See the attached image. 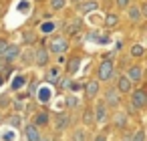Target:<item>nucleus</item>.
Wrapping results in <instances>:
<instances>
[{"label": "nucleus", "mask_w": 147, "mask_h": 141, "mask_svg": "<svg viewBox=\"0 0 147 141\" xmlns=\"http://www.w3.org/2000/svg\"><path fill=\"white\" fill-rule=\"evenodd\" d=\"M6 121H8V125H10V127H14V129H20V127H22V117H20V113L10 115Z\"/></svg>", "instance_id": "f3484780"}, {"label": "nucleus", "mask_w": 147, "mask_h": 141, "mask_svg": "<svg viewBox=\"0 0 147 141\" xmlns=\"http://www.w3.org/2000/svg\"><path fill=\"white\" fill-rule=\"evenodd\" d=\"M65 4H67V0H51L53 10H61V8H65Z\"/></svg>", "instance_id": "393cba45"}, {"label": "nucleus", "mask_w": 147, "mask_h": 141, "mask_svg": "<svg viewBox=\"0 0 147 141\" xmlns=\"http://www.w3.org/2000/svg\"><path fill=\"white\" fill-rule=\"evenodd\" d=\"M83 119H85V125H93V123H95V119H93V111H91V109H85Z\"/></svg>", "instance_id": "bb28decb"}, {"label": "nucleus", "mask_w": 147, "mask_h": 141, "mask_svg": "<svg viewBox=\"0 0 147 141\" xmlns=\"http://www.w3.org/2000/svg\"><path fill=\"white\" fill-rule=\"evenodd\" d=\"M131 55L137 57V59L143 57V55H145V47H143V45H133V47H131Z\"/></svg>", "instance_id": "412c9836"}, {"label": "nucleus", "mask_w": 147, "mask_h": 141, "mask_svg": "<svg viewBox=\"0 0 147 141\" xmlns=\"http://www.w3.org/2000/svg\"><path fill=\"white\" fill-rule=\"evenodd\" d=\"M71 125V117L67 113H59L57 115V131H65Z\"/></svg>", "instance_id": "9b49d317"}, {"label": "nucleus", "mask_w": 147, "mask_h": 141, "mask_svg": "<svg viewBox=\"0 0 147 141\" xmlns=\"http://www.w3.org/2000/svg\"><path fill=\"white\" fill-rule=\"evenodd\" d=\"M131 105H133L135 109H143V107L147 105V93H145L143 89L133 91V95H131Z\"/></svg>", "instance_id": "39448f33"}, {"label": "nucleus", "mask_w": 147, "mask_h": 141, "mask_svg": "<svg viewBox=\"0 0 147 141\" xmlns=\"http://www.w3.org/2000/svg\"><path fill=\"white\" fill-rule=\"evenodd\" d=\"M38 141H51V137H40Z\"/></svg>", "instance_id": "79ce46f5"}, {"label": "nucleus", "mask_w": 147, "mask_h": 141, "mask_svg": "<svg viewBox=\"0 0 147 141\" xmlns=\"http://www.w3.org/2000/svg\"><path fill=\"white\" fill-rule=\"evenodd\" d=\"M113 75H115V63L109 61V59L101 61V63H99V69H97L99 81H109V79H113Z\"/></svg>", "instance_id": "f257e3e1"}, {"label": "nucleus", "mask_w": 147, "mask_h": 141, "mask_svg": "<svg viewBox=\"0 0 147 141\" xmlns=\"http://www.w3.org/2000/svg\"><path fill=\"white\" fill-rule=\"evenodd\" d=\"M123 141H131V133H127V135L123 137Z\"/></svg>", "instance_id": "a19ab883"}, {"label": "nucleus", "mask_w": 147, "mask_h": 141, "mask_svg": "<svg viewBox=\"0 0 147 141\" xmlns=\"http://www.w3.org/2000/svg\"><path fill=\"white\" fill-rule=\"evenodd\" d=\"M12 105H14V109H16V111H22V109H24V105H22V99H18V97L12 101Z\"/></svg>", "instance_id": "72a5a7b5"}, {"label": "nucleus", "mask_w": 147, "mask_h": 141, "mask_svg": "<svg viewBox=\"0 0 147 141\" xmlns=\"http://www.w3.org/2000/svg\"><path fill=\"white\" fill-rule=\"evenodd\" d=\"M127 14H129V20L131 22H139L141 20V10L137 6H127Z\"/></svg>", "instance_id": "2eb2a0df"}, {"label": "nucleus", "mask_w": 147, "mask_h": 141, "mask_svg": "<svg viewBox=\"0 0 147 141\" xmlns=\"http://www.w3.org/2000/svg\"><path fill=\"white\" fill-rule=\"evenodd\" d=\"M47 123H49V113H45V111L38 113L36 119H34V125H36V127H42V125H47Z\"/></svg>", "instance_id": "6ab92c4d"}, {"label": "nucleus", "mask_w": 147, "mask_h": 141, "mask_svg": "<svg viewBox=\"0 0 147 141\" xmlns=\"http://www.w3.org/2000/svg\"><path fill=\"white\" fill-rule=\"evenodd\" d=\"M125 77H127L131 83H139L141 77H143V71H141V67L135 65V67H129V69H127V75H125Z\"/></svg>", "instance_id": "1a4fd4ad"}, {"label": "nucleus", "mask_w": 147, "mask_h": 141, "mask_svg": "<svg viewBox=\"0 0 147 141\" xmlns=\"http://www.w3.org/2000/svg\"><path fill=\"white\" fill-rule=\"evenodd\" d=\"M73 4H77V6H79V4H81V0H73Z\"/></svg>", "instance_id": "37998d69"}, {"label": "nucleus", "mask_w": 147, "mask_h": 141, "mask_svg": "<svg viewBox=\"0 0 147 141\" xmlns=\"http://www.w3.org/2000/svg\"><path fill=\"white\" fill-rule=\"evenodd\" d=\"M10 105V97L8 95H0V109H6Z\"/></svg>", "instance_id": "2f4dec72"}, {"label": "nucleus", "mask_w": 147, "mask_h": 141, "mask_svg": "<svg viewBox=\"0 0 147 141\" xmlns=\"http://www.w3.org/2000/svg\"><path fill=\"white\" fill-rule=\"evenodd\" d=\"M93 141H107V137H105V135H97Z\"/></svg>", "instance_id": "58836bf2"}, {"label": "nucleus", "mask_w": 147, "mask_h": 141, "mask_svg": "<svg viewBox=\"0 0 147 141\" xmlns=\"http://www.w3.org/2000/svg\"><path fill=\"white\" fill-rule=\"evenodd\" d=\"M73 141H87V133H85L83 127H79V129L73 131Z\"/></svg>", "instance_id": "aec40b11"}, {"label": "nucleus", "mask_w": 147, "mask_h": 141, "mask_svg": "<svg viewBox=\"0 0 147 141\" xmlns=\"http://www.w3.org/2000/svg\"><path fill=\"white\" fill-rule=\"evenodd\" d=\"M131 141H145V133H143V129H137V131L131 135Z\"/></svg>", "instance_id": "c756f323"}, {"label": "nucleus", "mask_w": 147, "mask_h": 141, "mask_svg": "<svg viewBox=\"0 0 147 141\" xmlns=\"http://www.w3.org/2000/svg\"><path fill=\"white\" fill-rule=\"evenodd\" d=\"M85 91H87V97L89 99H95L99 95V81H89L87 87H85Z\"/></svg>", "instance_id": "ddd939ff"}, {"label": "nucleus", "mask_w": 147, "mask_h": 141, "mask_svg": "<svg viewBox=\"0 0 147 141\" xmlns=\"http://www.w3.org/2000/svg\"><path fill=\"white\" fill-rule=\"evenodd\" d=\"M57 83H59V89H69L71 77H61V79H57Z\"/></svg>", "instance_id": "a878e982"}, {"label": "nucleus", "mask_w": 147, "mask_h": 141, "mask_svg": "<svg viewBox=\"0 0 147 141\" xmlns=\"http://www.w3.org/2000/svg\"><path fill=\"white\" fill-rule=\"evenodd\" d=\"M2 83H4V79H2V77H0V85H2Z\"/></svg>", "instance_id": "c03bdc74"}, {"label": "nucleus", "mask_w": 147, "mask_h": 141, "mask_svg": "<svg viewBox=\"0 0 147 141\" xmlns=\"http://www.w3.org/2000/svg\"><path fill=\"white\" fill-rule=\"evenodd\" d=\"M79 67H81V59H79V57H71L69 63H67V73H69V75H75V73L79 71Z\"/></svg>", "instance_id": "4468645a"}, {"label": "nucleus", "mask_w": 147, "mask_h": 141, "mask_svg": "<svg viewBox=\"0 0 147 141\" xmlns=\"http://www.w3.org/2000/svg\"><path fill=\"white\" fill-rule=\"evenodd\" d=\"M121 93L119 91H115V87H109L107 91H105V105L107 107H119V103H121V97H119Z\"/></svg>", "instance_id": "20e7f679"}, {"label": "nucleus", "mask_w": 147, "mask_h": 141, "mask_svg": "<svg viewBox=\"0 0 147 141\" xmlns=\"http://www.w3.org/2000/svg\"><path fill=\"white\" fill-rule=\"evenodd\" d=\"M77 8H79V12H81V14H89V12H93V10H97V8H99V2H95V0H89V2L79 4Z\"/></svg>", "instance_id": "f8f14e48"}, {"label": "nucleus", "mask_w": 147, "mask_h": 141, "mask_svg": "<svg viewBox=\"0 0 147 141\" xmlns=\"http://www.w3.org/2000/svg\"><path fill=\"white\" fill-rule=\"evenodd\" d=\"M24 135H26V141H38L40 139V131L34 123H28L24 127Z\"/></svg>", "instance_id": "0eeeda50"}, {"label": "nucleus", "mask_w": 147, "mask_h": 141, "mask_svg": "<svg viewBox=\"0 0 147 141\" xmlns=\"http://www.w3.org/2000/svg\"><path fill=\"white\" fill-rule=\"evenodd\" d=\"M129 2H131V0H117V6H119V8H127Z\"/></svg>", "instance_id": "e433bc0d"}, {"label": "nucleus", "mask_w": 147, "mask_h": 141, "mask_svg": "<svg viewBox=\"0 0 147 141\" xmlns=\"http://www.w3.org/2000/svg\"><path fill=\"white\" fill-rule=\"evenodd\" d=\"M20 57V47L18 45H8L6 49H4V53L2 55H0V61H2V63H12L14 59H18Z\"/></svg>", "instance_id": "7ed1b4c3"}, {"label": "nucleus", "mask_w": 147, "mask_h": 141, "mask_svg": "<svg viewBox=\"0 0 147 141\" xmlns=\"http://www.w3.org/2000/svg\"><path fill=\"white\" fill-rule=\"evenodd\" d=\"M38 89V81H30V89H28V95H34Z\"/></svg>", "instance_id": "f704fd0d"}, {"label": "nucleus", "mask_w": 147, "mask_h": 141, "mask_svg": "<svg viewBox=\"0 0 147 141\" xmlns=\"http://www.w3.org/2000/svg\"><path fill=\"white\" fill-rule=\"evenodd\" d=\"M6 47H8V43H6L4 38H0V55L4 53V49H6Z\"/></svg>", "instance_id": "4c0bfd02"}, {"label": "nucleus", "mask_w": 147, "mask_h": 141, "mask_svg": "<svg viewBox=\"0 0 147 141\" xmlns=\"http://www.w3.org/2000/svg\"><path fill=\"white\" fill-rule=\"evenodd\" d=\"M55 28H57V24H55V22H45V24L40 26V32H45V34H47V32H53Z\"/></svg>", "instance_id": "cd10ccee"}, {"label": "nucleus", "mask_w": 147, "mask_h": 141, "mask_svg": "<svg viewBox=\"0 0 147 141\" xmlns=\"http://www.w3.org/2000/svg\"><path fill=\"white\" fill-rule=\"evenodd\" d=\"M79 28H81V22H75V24L67 26V28H65V32H67V34H77V32H79Z\"/></svg>", "instance_id": "c85d7f7f"}, {"label": "nucleus", "mask_w": 147, "mask_h": 141, "mask_svg": "<svg viewBox=\"0 0 147 141\" xmlns=\"http://www.w3.org/2000/svg\"><path fill=\"white\" fill-rule=\"evenodd\" d=\"M24 85H26V77H24V75H14V77H12V89H14V91L24 89Z\"/></svg>", "instance_id": "dca6fc26"}, {"label": "nucleus", "mask_w": 147, "mask_h": 141, "mask_svg": "<svg viewBox=\"0 0 147 141\" xmlns=\"http://www.w3.org/2000/svg\"><path fill=\"white\" fill-rule=\"evenodd\" d=\"M57 79H59V69L53 67V69L47 73V81H49V83H57Z\"/></svg>", "instance_id": "5701e85b"}, {"label": "nucleus", "mask_w": 147, "mask_h": 141, "mask_svg": "<svg viewBox=\"0 0 147 141\" xmlns=\"http://www.w3.org/2000/svg\"><path fill=\"white\" fill-rule=\"evenodd\" d=\"M38 97H40L42 103H47V101H49V89H40V91H38Z\"/></svg>", "instance_id": "473e14b6"}, {"label": "nucleus", "mask_w": 147, "mask_h": 141, "mask_svg": "<svg viewBox=\"0 0 147 141\" xmlns=\"http://www.w3.org/2000/svg\"><path fill=\"white\" fill-rule=\"evenodd\" d=\"M34 40H36V34H34L32 30H26V32H24V43L30 45V43H34Z\"/></svg>", "instance_id": "7c9ffc66"}, {"label": "nucleus", "mask_w": 147, "mask_h": 141, "mask_svg": "<svg viewBox=\"0 0 147 141\" xmlns=\"http://www.w3.org/2000/svg\"><path fill=\"white\" fill-rule=\"evenodd\" d=\"M125 123H127V115H125V113H117V115H115V125H117L119 129H123Z\"/></svg>", "instance_id": "4be33fe9"}, {"label": "nucleus", "mask_w": 147, "mask_h": 141, "mask_svg": "<svg viewBox=\"0 0 147 141\" xmlns=\"http://www.w3.org/2000/svg\"><path fill=\"white\" fill-rule=\"evenodd\" d=\"M47 51H51V53H55V55H63V53L69 51V40L63 38V36H57V38L51 40V45H49Z\"/></svg>", "instance_id": "f03ea898"}, {"label": "nucleus", "mask_w": 147, "mask_h": 141, "mask_svg": "<svg viewBox=\"0 0 147 141\" xmlns=\"http://www.w3.org/2000/svg\"><path fill=\"white\" fill-rule=\"evenodd\" d=\"M89 38L95 40V43H101V45H107V43H109V38H107V36H99V32H91Z\"/></svg>", "instance_id": "b1692460"}, {"label": "nucleus", "mask_w": 147, "mask_h": 141, "mask_svg": "<svg viewBox=\"0 0 147 141\" xmlns=\"http://www.w3.org/2000/svg\"><path fill=\"white\" fill-rule=\"evenodd\" d=\"M131 85H133V83H131L125 75H121V77L117 79V91H119V93H131Z\"/></svg>", "instance_id": "9d476101"}, {"label": "nucleus", "mask_w": 147, "mask_h": 141, "mask_svg": "<svg viewBox=\"0 0 147 141\" xmlns=\"http://www.w3.org/2000/svg\"><path fill=\"white\" fill-rule=\"evenodd\" d=\"M49 63V51L47 49H36L34 51V65L36 67H45Z\"/></svg>", "instance_id": "6e6552de"}, {"label": "nucleus", "mask_w": 147, "mask_h": 141, "mask_svg": "<svg viewBox=\"0 0 147 141\" xmlns=\"http://www.w3.org/2000/svg\"><path fill=\"white\" fill-rule=\"evenodd\" d=\"M127 111H129V113H131V115H133V113H135V111H137V109H135V107H133V105H131V103H129V107H127Z\"/></svg>", "instance_id": "ea45409f"}, {"label": "nucleus", "mask_w": 147, "mask_h": 141, "mask_svg": "<svg viewBox=\"0 0 147 141\" xmlns=\"http://www.w3.org/2000/svg\"><path fill=\"white\" fill-rule=\"evenodd\" d=\"M0 123H2V117H0Z\"/></svg>", "instance_id": "a18cd8bd"}, {"label": "nucleus", "mask_w": 147, "mask_h": 141, "mask_svg": "<svg viewBox=\"0 0 147 141\" xmlns=\"http://www.w3.org/2000/svg\"><path fill=\"white\" fill-rule=\"evenodd\" d=\"M117 24H119V16H117V14L111 12V14L105 16V26H107V28H113V26H117Z\"/></svg>", "instance_id": "a211bd4d"}, {"label": "nucleus", "mask_w": 147, "mask_h": 141, "mask_svg": "<svg viewBox=\"0 0 147 141\" xmlns=\"http://www.w3.org/2000/svg\"><path fill=\"white\" fill-rule=\"evenodd\" d=\"M77 103H79V101H77V97H73V95H71V97H67V105H69V107H77Z\"/></svg>", "instance_id": "c9c22d12"}, {"label": "nucleus", "mask_w": 147, "mask_h": 141, "mask_svg": "<svg viewBox=\"0 0 147 141\" xmlns=\"http://www.w3.org/2000/svg\"><path fill=\"white\" fill-rule=\"evenodd\" d=\"M93 113H95L93 119H95L97 123H105V121H107V105H105L103 101H99V103L95 105V111H93Z\"/></svg>", "instance_id": "423d86ee"}]
</instances>
